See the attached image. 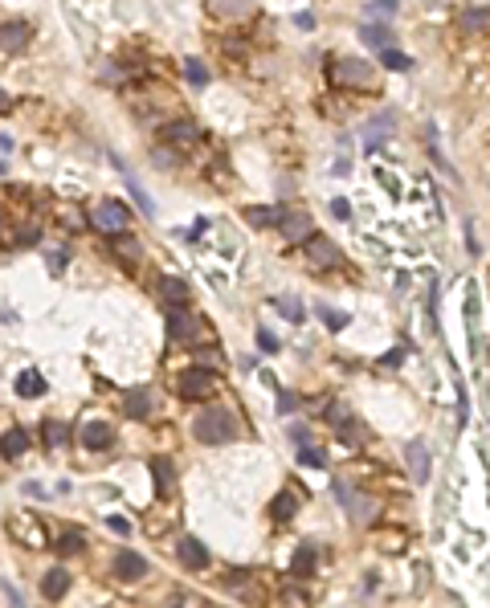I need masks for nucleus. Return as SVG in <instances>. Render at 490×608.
Instances as JSON below:
<instances>
[{"label": "nucleus", "mask_w": 490, "mask_h": 608, "mask_svg": "<svg viewBox=\"0 0 490 608\" xmlns=\"http://www.w3.org/2000/svg\"><path fill=\"white\" fill-rule=\"evenodd\" d=\"M196 441H205V445H225L237 437V416L229 409H205L200 416H196Z\"/></svg>", "instance_id": "1"}, {"label": "nucleus", "mask_w": 490, "mask_h": 608, "mask_svg": "<svg viewBox=\"0 0 490 608\" xmlns=\"http://www.w3.org/2000/svg\"><path fill=\"white\" fill-rule=\"evenodd\" d=\"M217 388H221V384H217V376H212L209 367H188V372H180V380H176V392L188 396V400H205V396H212Z\"/></svg>", "instance_id": "2"}, {"label": "nucleus", "mask_w": 490, "mask_h": 608, "mask_svg": "<svg viewBox=\"0 0 490 608\" xmlns=\"http://www.w3.org/2000/svg\"><path fill=\"white\" fill-rule=\"evenodd\" d=\"M94 225L102 233H114V237H123L127 233V225H131V213L119 204V200H102L94 209Z\"/></svg>", "instance_id": "3"}, {"label": "nucleus", "mask_w": 490, "mask_h": 608, "mask_svg": "<svg viewBox=\"0 0 490 608\" xmlns=\"http://www.w3.org/2000/svg\"><path fill=\"white\" fill-rule=\"evenodd\" d=\"M176 556L184 568H192V572H205L209 568V551H205V543L192 539V535H184V539L176 543Z\"/></svg>", "instance_id": "4"}, {"label": "nucleus", "mask_w": 490, "mask_h": 608, "mask_svg": "<svg viewBox=\"0 0 490 608\" xmlns=\"http://www.w3.org/2000/svg\"><path fill=\"white\" fill-rule=\"evenodd\" d=\"M307 258L315 265H335V262H343V258H339V245H335V241H327V237H319V233H310V237H307Z\"/></svg>", "instance_id": "5"}, {"label": "nucleus", "mask_w": 490, "mask_h": 608, "mask_svg": "<svg viewBox=\"0 0 490 608\" xmlns=\"http://www.w3.org/2000/svg\"><path fill=\"white\" fill-rule=\"evenodd\" d=\"M405 461H408V474H413V482H417V486H425V482H429V449H425L421 441H413L405 449Z\"/></svg>", "instance_id": "6"}, {"label": "nucleus", "mask_w": 490, "mask_h": 608, "mask_svg": "<svg viewBox=\"0 0 490 608\" xmlns=\"http://www.w3.org/2000/svg\"><path fill=\"white\" fill-rule=\"evenodd\" d=\"M143 572H147L143 556H135V551H119V556H114V575H119V580H139Z\"/></svg>", "instance_id": "7"}, {"label": "nucleus", "mask_w": 490, "mask_h": 608, "mask_svg": "<svg viewBox=\"0 0 490 608\" xmlns=\"http://www.w3.org/2000/svg\"><path fill=\"white\" fill-rule=\"evenodd\" d=\"M278 225H282V233H286V241H307L310 229H315L307 213H282V221H278Z\"/></svg>", "instance_id": "8"}, {"label": "nucleus", "mask_w": 490, "mask_h": 608, "mask_svg": "<svg viewBox=\"0 0 490 608\" xmlns=\"http://www.w3.org/2000/svg\"><path fill=\"white\" fill-rule=\"evenodd\" d=\"M168 335L188 343V339L196 335V319H192L188 311H168Z\"/></svg>", "instance_id": "9"}, {"label": "nucleus", "mask_w": 490, "mask_h": 608, "mask_svg": "<svg viewBox=\"0 0 490 608\" xmlns=\"http://www.w3.org/2000/svg\"><path fill=\"white\" fill-rule=\"evenodd\" d=\"M65 588H70V572H65V568L45 572V580H41V596H45V600H62Z\"/></svg>", "instance_id": "10"}, {"label": "nucleus", "mask_w": 490, "mask_h": 608, "mask_svg": "<svg viewBox=\"0 0 490 608\" xmlns=\"http://www.w3.org/2000/svg\"><path fill=\"white\" fill-rule=\"evenodd\" d=\"M82 445H86V449H107V445H111V425H102V421L82 425Z\"/></svg>", "instance_id": "11"}, {"label": "nucleus", "mask_w": 490, "mask_h": 608, "mask_svg": "<svg viewBox=\"0 0 490 608\" xmlns=\"http://www.w3.org/2000/svg\"><path fill=\"white\" fill-rule=\"evenodd\" d=\"M270 514H274L278 523H290L294 514H298V494H294V490H282L274 502H270Z\"/></svg>", "instance_id": "12"}, {"label": "nucleus", "mask_w": 490, "mask_h": 608, "mask_svg": "<svg viewBox=\"0 0 490 608\" xmlns=\"http://www.w3.org/2000/svg\"><path fill=\"white\" fill-rule=\"evenodd\" d=\"M29 45V25H0V50H25Z\"/></svg>", "instance_id": "13"}, {"label": "nucleus", "mask_w": 490, "mask_h": 608, "mask_svg": "<svg viewBox=\"0 0 490 608\" xmlns=\"http://www.w3.org/2000/svg\"><path fill=\"white\" fill-rule=\"evenodd\" d=\"M25 449H29V433H25V429H9V433L0 437V453H4V458H21Z\"/></svg>", "instance_id": "14"}, {"label": "nucleus", "mask_w": 490, "mask_h": 608, "mask_svg": "<svg viewBox=\"0 0 490 608\" xmlns=\"http://www.w3.org/2000/svg\"><path fill=\"white\" fill-rule=\"evenodd\" d=\"M151 474H156V490L172 494V482H176V465L168 458H151Z\"/></svg>", "instance_id": "15"}, {"label": "nucleus", "mask_w": 490, "mask_h": 608, "mask_svg": "<svg viewBox=\"0 0 490 608\" xmlns=\"http://www.w3.org/2000/svg\"><path fill=\"white\" fill-rule=\"evenodd\" d=\"M335 78L347 86H359V82H368V66L364 62H356V57H347V62H339L335 66Z\"/></svg>", "instance_id": "16"}, {"label": "nucleus", "mask_w": 490, "mask_h": 608, "mask_svg": "<svg viewBox=\"0 0 490 608\" xmlns=\"http://www.w3.org/2000/svg\"><path fill=\"white\" fill-rule=\"evenodd\" d=\"M335 498H339V507H347L352 514H356V523H368V519H372V507H368V502H359V498L347 490V486H339V490H335Z\"/></svg>", "instance_id": "17"}, {"label": "nucleus", "mask_w": 490, "mask_h": 608, "mask_svg": "<svg viewBox=\"0 0 490 608\" xmlns=\"http://www.w3.org/2000/svg\"><path fill=\"white\" fill-rule=\"evenodd\" d=\"M45 392V380H41V372H21L16 376V396H25V400H33V396Z\"/></svg>", "instance_id": "18"}, {"label": "nucleus", "mask_w": 490, "mask_h": 608, "mask_svg": "<svg viewBox=\"0 0 490 608\" xmlns=\"http://www.w3.org/2000/svg\"><path fill=\"white\" fill-rule=\"evenodd\" d=\"M123 412H127V416H135V421H143L147 412H151V396L139 392V388H135V392H127V400H123Z\"/></svg>", "instance_id": "19"}, {"label": "nucleus", "mask_w": 490, "mask_h": 608, "mask_svg": "<svg viewBox=\"0 0 490 608\" xmlns=\"http://www.w3.org/2000/svg\"><path fill=\"white\" fill-rule=\"evenodd\" d=\"M245 221L254 229H274L278 221H282V209H245Z\"/></svg>", "instance_id": "20"}, {"label": "nucleus", "mask_w": 490, "mask_h": 608, "mask_svg": "<svg viewBox=\"0 0 490 608\" xmlns=\"http://www.w3.org/2000/svg\"><path fill=\"white\" fill-rule=\"evenodd\" d=\"M359 37H364V41H368V45H376V50L384 53L392 45V33L388 29H384V25H364V29H359Z\"/></svg>", "instance_id": "21"}, {"label": "nucleus", "mask_w": 490, "mask_h": 608, "mask_svg": "<svg viewBox=\"0 0 490 608\" xmlns=\"http://www.w3.org/2000/svg\"><path fill=\"white\" fill-rule=\"evenodd\" d=\"M290 572L294 575H310V572H315V547H298V551H294Z\"/></svg>", "instance_id": "22"}, {"label": "nucleus", "mask_w": 490, "mask_h": 608, "mask_svg": "<svg viewBox=\"0 0 490 608\" xmlns=\"http://www.w3.org/2000/svg\"><path fill=\"white\" fill-rule=\"evenodd\" d=\"M160 294L168 298V302H184V298H188V286L168 274V278H160Z\"/></svg>", "instance_id": "23"}, {"label": "nucleus", "mask_w": 490, "mask_h": 608, "mask_svg": "<svg viewBox=\"0 0 490 608\" xmlns=\"http://www.w3.org/2000/svg\"><path fill=\"white\" fill-rule=\"evenodd\" d=\"M196 135L200 131H196L192 123H172V127H168V139H172V143H192Z\"/></svg>", "instance_id": "24"}, {"label": "nucleus", "mask_w": 490, "mask_h": 608, "mask_svg": "<svg viewBox=\"0 0 490 608\" xmlns=\"http://www.w3.org/2000/svg\"><path fill=\"white\" fill-rule=\"evenodd\" d=\"M184 74H188V82H192V86H205V82H209V70H205V62H196V57H188V62H184Z\"/></svg>", "instance_id": "25"}, {"label": "nucleus", "mask_w": 490, "mask_h": 608, "mask_svg": "<svg viewBox=\"0 0 490 608\" xmlns=\"http://www.w3.org/2000/svg\"><path fill=\"white\" fill-rule=\"evenodd\" d=\"M380 66H388V70H396V74H405V70L413 66V62H408L405 53H396V50H384V53H380Z\"/></svg>", "instance_id": "26"}, {"label": "nucleus", "mask_w": 490, "mask_h": 608, "mask_svg": "<svg viewBox=\"0 0 490 608\" xmlns=\"http://www.w3.org/2000/svg\"><path fill=\"white\" fill-rule=\"evenodd\" d=\"M319 319H323L331 331H343L347 327V314H339V311H331V306H319Z\"/></svg>", "instance_id": "27"}, {"label": "nucleus", "mask_w": 490, "mask_h": 608, "mask_svg": "<svg viewBox=\"0 0 490 608\" xmlns=\"http://www.w3.org/2000/svg\"><path fill=\"white\" fill-rule=\"evenodd\" d=\"M274 306H278L282 314H286V319H303V302H298V298H290V294H286V298H278Z\"/></svg>", "instance_id": "28"}, {"label": "nucleus", "mask_w": 490, "mask_h": 608, "mask_svg": "<svg viewBox=\"0 0 490 608\" xmlns=\"http://www.w3.org/2000/svg\"><path fill=\"white\" fill-rule=\"evenodd\" d=\"M298 461H303V465H315V470H319V465H327V453H323V449H310V445H303Z\"/></svg>", "instance_id": "29"}, {"label": "nucleus", "mask_w": 490, "mask_h": 608, "mask_svg": "<svg viewBox=\"0 0 490 608\" xmlns=\"http://www.w3.org/2000/svg\"><path fill=\"white\" fill-rule=\"evenodd\" d=\"M82 547H86L82 535H62V539H58V551H62V556H78Z\"/></svg>", "instance_id": "30"}, {"label": "nucleus", "mask_w": 490, "mask_h": 608, "mask_svg": "<svg viewBox=\"0 0 490 608\" xmlns=\"http://www.w3.org/2000/svg\"><path fill=\"white\" fill-rule=\"evenodd\" d=\"M70 433H65V425H58V421H45V441L49 445H62Z\"/></svg>", "instance_id": "31"}, {"label": "nucleus", "mask_w": 490, "mask_h": 608, "mask_svg": "<svg viewBox=\"0 0 490 608\" xmlns=\"http://www.w3.org/2000/svg\"><path fill=\"white\" fill-rule=\"evenodd\" d=\"M388 123H392V115H380V118H372V123H368V143H376V139L384 135V127H388Z\"/></svg>", "instance_id": "32"}, {"label": "nucleus", "mask_w": 490, "mask_h": 608, "mask_svg": "<svg viewBox=\"0 0 490 608\" xmlns=\"http://www.w3.org/2000/svg\"><path fill=\"white\" fill-rule=\"evenodd\" d=\"M462 25H466V29H482V25H486V9H470V13L462 17Z\"/></svg>", "instance_id": "33"}, {"label": "nucleus", "mask_w": 490, "mask_h": 608, "mask_svg": "<svg viewBox=\"0 0 490 608\" xmlns=\"http://www.w3.org/2000/svg\"><path fill=\"white\" fill-rule=\"evenodd\" d=\"M131 197H139V209H143L147 216H156V204L147 200V192H143V188H139V184H135V180H131Z\"/></svg>", "instance_id": "34"}, {"label": "nucleus", "mask_w": 490, "mask_h": 608, "mask_svg": "<svg viewBox=\"0 0 490 608\" xmlns=\"http://www.w3.org/2000/svg\"><path fill=\"white\" fill-rule=\"evenodd\" d=\"M298 409V396L294 392H278V412H294Z\"/></svg>", "instance_id": "35"}, {"label": "nucleus", "mask_w": 490, "mask_h": 608, "mask_svg": "<svg viewBox=\"0 0 490 608\" xmlns=\"http://www.w3.org/2000/svg\"><path fill=\"white\" fill-rule=\"evenodd\" d=\"M107 526H111L114 535H131V523L123 519V514H111V519H107Z\"/></svg>", "instance_id": "36"}, {"label": "nucleus", "mask_w": 490, "mask_h": 608, "mask_svg": "<svg viewBox=\"0 0 490 608\" xmlns=\"http://www.w3.org/2000/svg\"><path fill=\"white\" fill-rule=\"evenodd\" d=\"M37 241H41V229H21V237H16V245H37Z\"/></svg>", "instance_id": "37"}, {"label": "nucleus", "mask_w": 490, "mask_h": 608, "mask_svg": "<svg viewBox=\"0 0 490 608\" xmlns=\"http://www.w3.org/2000/svg\"><path fill=\"white\" fill-rule=\"evenodd\" d=\"M331 213H335V216H339V221H347V216H352V204H347V200H331Z\"/></svg>", "instance_id": "38"}, {"label": "nucleus", "mask_w": 490, "mask_h": 608, "mask_svg": "<svg viewBox=\"0 0 490 608\" xmlns=\"http://www.w3.org/2000/svg\"><path fill=\"white\" fill-rule=\"evenodd\" d=\"M343 437H347V441H364V429H356V421H352L347 429H339V441Z\"/></svg>", "instance_id": "39"}, {"label": "nucleus", "mask_w": 490, "mask_h": 608, "mask_svg": "<svg viewBox=\"0 0 490 608\" xmlns=\"http://www.w3.org/2000/svg\"><path fill=\"white\" fill-rule=\"evenodd\" d=\"M258 343H261V351H278V339L270 331H258Z\"/></svg>", "instance_id": "40"}, {"label": "nucleus", "mask_w": 490, "mask_h": 608, "mask_svg": "<svg viewBox=\"0 0 490 608\" xmlns=\"http://www.w3.org/2000/svg\"><path fill=\"white\" fill-rule=\"evenodd\" d=\"M119 249H123V253H127V258H139V245H135V241H131V237H119Z\"/></svg>", "instance_id": "41"}, {"label": "nucleus", "mask_w": 490, "mask_h": 608, "mask_svg": "<svg viewBox=\"0 0 490 608\" xmlns=\"http://www.w3.org/2000/svg\"><path fill=\"white\" fill-rule=\"evenodd\" d=\"M65 270V253H53V258H49V274H62Z\"/></svg>", "instance_id": "42"}, {"label": "nucleus", "mask_w": 490, "mask_h": 608, "mask_svg": "<svg viewBox=\"0 0 490 608\" xmlns=\"http://www.w3.org/2000/svg\"><path fill=\"white\" fill-rule=\"evenodd\" d=\"M405 360V351H401V347H396V351H388V355H384V363H388V367H396V363Z\"/></svg>", "instance_id": "43"}, {"label": "nucleus", "mask_w": 490, "mask_h": 608, "mask_svg": "<svg viewBox=\"0 0 490 608\" xmlns=\"http://www.w3.org/2000/svg\"><path fill=\"white\" fill-rule=\"evenodd\" d=\"M0 111H9V94L4 90H0Z\"/></svg>", "instance_id": "44"}, {"label": "nucleus", "mask_w": 490, "mask_h": 608, "mask_svg": "<svg viewBox=\"0 0 490 608\" xmlns=\"http://www.w3.org/2000/svg\"><path fill=\"white\" fill-rule=\"evenodd\" d=\"M0 172H4V167H0Z\"/></svg>", "instance_id": "45"}]
</instances>
